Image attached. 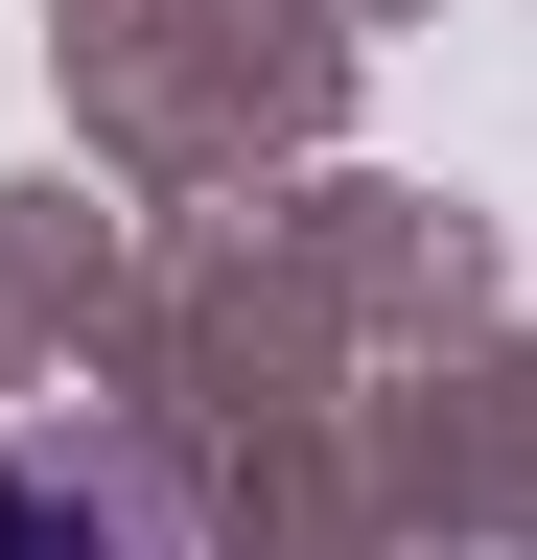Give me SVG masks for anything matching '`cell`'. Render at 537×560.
<instances>
[{"label":"cell","mask_w":537,"mask_h":560,"mask_svg":"<svg viewBox=\"0 0 537 560\" xmlns=\"http://www.w3.org/2000/svg\"><path fill=\"white\" fill-rule=\"evenodd\" d=\"M0 560H187L141 444H0Z\"/></svg>","instance_id":"6da1fadb"}]
</instances>
